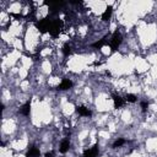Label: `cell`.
Listing matches in <instances>:
<instances>
[{"instance_id": "1", "label": "cell", "mask_w": 157, "mask_h": 157, "mask_svg": "<svg viewBox=\"0 0 157 157\" xmlns=\"http://www.w3.org/2000/svg\"><path fill=\"white\" fill-rule=\"evenodd\" d=\"M121 42H123V36H121V33L117 29V31L112 34V37H110V39H109V47L112 48V52L118 50L119 47H120V44H121Z\"/></svg>"}, {"instance_id": "2", "label": "cell", "mask_w": 157, "mask_h": 157, "mask_svg": "<svg viewBox=\"0 0 157 157\" xmlns=\"http://www.w3.org/2000/svg\"><path fill=\"white\" fill-rule=\"evenodd\" d=\"M52 16H47L39 21L36 22V27L39 32L42 33H45V32H49V28H50V25H52Z\"/></svg>"}, {"instance_id": "3", "label": "cell", "mask_w": 157, "mask_h": 157, "mask_svg": "<svg viewBox=\"0 0 157 157\" xmlns=\"http://www.w3.org/2000/svg\"><path fill=\"white\" fill-rule=\"evenodd\" d=\"M61 27H63V21L59 20V18H55V20L52 21V25H50V28H49V32L48 33L52 37H56V36H59Z\"/></svg>"}, {"instance_id": "4", "label": "cell", "mask_w": 157, "mask_h": 157, "mask_svg": "<svg viewBox=\"0 0 157 157\" xmlns=\"http://www.w3.org/2000/svg\"><path fill=\"white\" fill-rule=\"evenodd\" d=\"M98 152H99L98 144H94L92 147H88L83 151V157H97Z\"/></svg>"}, {"instance_id": "5", "label": "cell", "mask_w": 157, "mask_h": 157, "mask_svg": "<svg viewBox=\"0 0 157 157\" xmlns=\"http://www.w3.org/2000/svg\"><path fill=\"white\" fill-rule=\"evenodd\" d=\"M72 86H74V82L70 78H63L58 86V90L59 91H67V90L72 88Z\"/></svg>"}, {"instance_id": "6", "label": "cell", "mask_w": 157, "mask_h": 157, "mask_svg": "<svg viewBox=\"0 0 157 157\" xmlns=\"http://www.w3.org/2000/svg\"><path fill=\"white\" fill-rule=\"evenodd\" d=\"M75 110H76V113H77L78 115H81V117H87V118L92 117V112H91L87 107H85V105H76Z\"/></svg>"}, {"instance_id": "7", "label": "cell", "mask_w": 157, "mask_h": 157, "mask_svg": "<svg viewBox=\"0 0 157 157\" xmlns=\"http://www.w3.org/2000/svg\"><path fill=\"white\" fill-rule=\"evenodd\" d=\"M112 99H113V104H114V108H121L124 104H125V99L119 96V94H112Z\"/></svg>"}, {"instance_id": "8", "label": "cell", "mask_w": 157, "mask_h": 157, "mask_svg": "<svg viewBox=\"0 0 157 157\" xmlns=\"http://www.w3.org/2000/svg\"><path fill=\"white\" fill-rule=\"evenodd\" d=\"M18 113L22 114V115H25V117H29V114H31V99H28V101L20 108Z\"/></svg>"}, {"instance_id": "9", "label": "cell", "mask_w": 157, "mask_h": 157, "mask_svg": "<svg viewBox=\"0 0 157 157\" xmlns=\"http://www.w3.org/2000/svg\"><path fill=\"white\" fill-rule=\"evenodd\" d=\"M69 150H70V140L66 137V139L61 140V142H60V146H59V152L64 155V153H66Z\"/></svg>"}, {"instance_id": "10", "label": "cell", "mask_w": 157, "mask_h": 157, "mask_svg": "<svg viewBox=\"0 0 157 157\" xmlns=\"http://www.w3.org/2000/svg\"><path fill=\"white\" fill-rule=\"evenodd\" d=\"M112 13H113V7L109 5V6L105 7V10H104L103 13H102V21L108 22V21L110 20V17H112Z\"/></svg>"}, {"instance_id": "11", "label": "cell", "mask_w": 157, "mask_h": 157, "mask_svg": "<svg viewBox=\"0 0 157 157\" xmlns=\"http://www.w3.org/2000/svg\"><path fill=\"white\" fill-rule=\"evenodd\" d=\"M26 157H40V151L36 146H31L26 153Z\"/></svg>"}, {"instance_id": "12", "label": "cell", "mask_w": 157, "mask_h": 157, "mask_svg": "<svg viewBox=\"0 0 157 157\" xmlns=\"http://www.w3.org/2000/svg\"><path fill=\"white\" fill-rule=\"evenodd\" d=\"M107 38H108V37L105 36V37H103L102 39H98L97 42L92 43V47H93V48H96V49H101V48H103V47H104V45H105V44L108 43Z\"/></svg>"}, {"instance_id": "13", "label": "cell", "mask_w": 157, "mask_h": 157, "mask_svg": "<svg viewBox=\"0 0 157 157\" xmlns=\"http://www.w3.org/2000/svg\"><path fill=\"white\" fill-rule=\"evenodd\" d=\"M126 144V140L125 139H123V137H119V139H117L114 142H113V145H112V148H118V147H121L123 145H125Z\"/></svg>"}, {"instance_id": "14", "label": "cell", "mask_w": 157, "mask_h": 157, "mask_svg": "<svg viewBox=\"0 0 157 157\" xmlns=\"http://www.w3.org/2000/svg\"><path fill=\"white\" fill-rule=\"evenodd\" d=\"M125 102H129V103H135L137 101V96L136 94H132V93H126L125 97H124Z\"/></svg>"}, {"instance_id": "15", "label": "cell", "mask_w": 157, "mask_h": 157, "mask_svg": "<svg viewBox=\"0 0 157 157\" xmlns=\"http://www.w3.org/2000/svg\"><path fill=\"white\" fill-rule=\"evenodd\" d=\"M61 50H63L64 56H69V55L71 54V52H72V50H71L70 44H67V43H66V44H64V47H63V49H61Z\"/></svg>"}, {"instance_id": "16", "label": "cell", "mask_w": 157, "mask_h": 157, "mask_svg": "<svg viewBox=\"0 0 157 157\" xmlns=\"http://www.w3.org/2000/svg\"><path fill=\"white\" fill-rule=\"evenodd\" d=\"M148 107H150V103H148L147 101H141V102H140V108H141L142 113H146L147 109H148Z\"/></svg>"}, {"instance_id": "17", "label": "cell", "mask_w": 157, "mask_h": 157, "mask_svg": "<svg viewBox=\"0 0 157 157\" xmlns=\"http://www.w3.org/2000/svg\"><path fill=\"white\" fill-rule=\"evenodd\" d=\"M44 157H54V152L53 151H49V152H47L44 155Z\"/></svg>"}]
</instances>
